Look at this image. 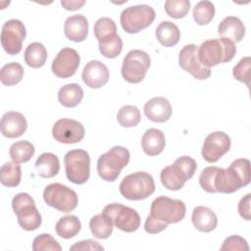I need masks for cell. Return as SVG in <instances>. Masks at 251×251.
<instances>
[{"mask_svg": "<svg viewBox=\"0 0 251 251\" xmlns=\"http://www.w3.org/2000/svg\"><path fill=\"white\" fill-rule=\"evenodd\" d=\"M123 49V40L117 34L115 37L99 42V51L100 53L109 59L118 57Z\"/></svg>", "mask_w": 251, "mask_h": 251, "instance_id": "cell-37", "label": "cell"}, {"mask_svg": "<svg viewBox=\"0 0 251 251\" xmlns=\"http://www.w3.org/2000/svg\"><path fill=\"white\" fill-rule=\"evenodd\" d=\"M35 169L40 177H53L60 171L59 158L53 153H42L35 162Z\"/></svg>", "mask_w": 251, "mask_h": 251, "instance_id": "cell-24", "label": "cell"}, {"mask_svg": "<svg viewBox=\"0 0 251 251\" xmlns=\"http://www.w3.org/2000/svg\"><path fill=\"white\" fill-rule=\"evenodd\" d=\"M247 184L249 182L241 176L232 163L227 169L219 168L214 178L215 189L221 193H232Z\"/></svg>", "mask_w": 251, "mask_h": 251, "instance_id": "cell-15", "label": "cell"}, {"mask_svg": "<svg viewBox=\"0 0 251 251\" xmlns=\"http://www.w3.org/2000/svg\"><path fill=\"white\" fill-rule=\"evenodd\" d=\"M235 53V43L224 37L208 39L202 42L197 50L200 63L207 68L229 62L234 57Z\"/></svg>", "mask_w": 251, "mask_h": 251, "instance_id": "cell-1", "label": "cell"}, {"mask_svg": "<svg viewBox=\"0 0 251 251\" xmlns=\"http://www.w3.org/2000/svg\"><path fill=\"white\" fill-rule=\"evenodd\" d=\"M84 127L81 123L72 119H60L52 127V135L58 142L74 144L84 137Z\"/></svg>", "mask_w": 251, "mask_h": 251, "instance_id": "cell-14", "label": "cell"}, {"mask_svg": "<svg viewBox=\"0 0 251 251\" xmlns=\"http://www.w3.org/2000/svg\"><path fill=\"white\" fill-rule=\"evenodd\" d=\"M141 119L140 111L137 107L132 105L123 106L117 115L119 124L124 127H132L139 124Z\"/></svg>", "mask_w": 251, "mask_h": 251, "instance_id": "cell-35", "label": "cell"}, {"mask_svg": "<svg viewBox=\"0 0 251 251\" xmlns=\"http://www.w3.org/2000/svg\"><path fill=\"white\" fill-rule=\"evenodd\" d=\"M112 223L101 213L92 217L89 221V228L94 237L98 239H106L113 232Z\"/></svg>", "mask_w": 251, "mask_h": 251, "instance_id": "cell-32", "label": "cell"}, {"mask_svg": "<svg viewBox=\"0 0 251 251\" xmlns=\"http://www.w3.org/2000/svg\"><path fill=\"white\" fill-rule=\"evenodd\" d=\"M215 16V6L210 1H200L193 8V19L199 25L209 24Z\"/></svg>", "mask_w": 251, "mask_h": 251, "instance_id": "cell-36", "label": "cell"}, {"mask_svg": "<svg viewBox=\"0 0 251 251\" xmlns=\"http://www.w3.org/2000/svg\"><path fill=\"white\" fill-rule=\"evenodd\" d=\"M25 62L27 66L38 69L41 68L47 60V50L40 42H32L25 50Z\"/></svg>", "mask_w": 251, "mask_h": 251, "instance_id": "cell-27", "label": "cell"}, {"mask_svg": "<svg viewBox=\"0 0 251 251\" xmlns=\"http://www.w3.org/2000/svg\"><path fill=\"white\" fill-rule=\"evenodd\" d=\"M221 250L222 251H225V250L248 251L249 246L247 244V241L243 237L239 235H230L224 240Z\"/></svg>", "mask_w": 251, "mask_h": 251, "instance_id": "cell-43", "label": "cell"}, {"mask_svg": "<svg viewBox=\"0 0 251 251\" xmlns=\"http://www.w3.org/2000/svg\"><path fill=\"white\" fill-rule=\"evenodd\" d=\"M168 227L167 224H163L158 222L157 220L153 219L152 217L148 216L145 220V224H144V229L146 230V232L151 233V234H155V233H159L161 231H163L164 229H166Z\"/></svg>", "mask_w": 251, "mask_h": 251, "instance_id": "cell-44", "label": "cell"}, {"mask_svg": "<svg viewBox=\"0 0 251 251\" xmlns=\"http://www.w3.org/2000/svg\"><path fill=\"white\" fill-rule=\"evenodd\" d=\"M150 64V57L146 52L133 49L124 58L122 75L127 82L138 83L145 77Z\"/></svg>", "mask_w": 251, "mask_h": 251, "instance_id": "cell-10", "label": "cell"}, {"mask_svg": "<svg viewBox=\"0 0 251 251\" xmlns=\"http://www.w3.org/2000/svg\"><path fill=\"white\" fill-rule=\"evenodd\" d=\"M198 46L187 44L182 47L178 55V64L181 69L189 73L194 78L203 80L211 75L210 68L203 66L197 56Z\"/></svg>", "mask_w": 251, "mask_h": 251, "instance_id": "cell-13", "label": "cell"}, {"mask_svg": "<svg viewBox=\"0 0 251 251\" xmlns=\"http://www.w3.org/2000/svg\"><path fill=\"white\" fill-rule=\"evenodd\" d=\"M250 199H251V194L248 193L244 197H242L238 203V213L241 218L247 221H250L251 219Z\"/></svg>", "mask_w": 251, "mask_h": 251, "instance_id": "cell-46", "label": "cell"}, {"mask_svg": "<svg viewBox=\"0 0 251 251\" xmlns=\"http://www.w3.org/2000/svg\"><path fill=\"white\" fill-rule=\"evenodd\" d=\"M250 67H251V59L249 56L243 57L237 65L233 67L232 75L235 79L240 82L245 83L249 86V79H250Z\"/></svg>", "mask_w": 251, "mask_h": 251, "instance_id": "cell-41", "label": "cell"}, {"mask_svg": "<svg viewBox=\"0 0 251 251\" xmlns=\"http://www.w3.org/2000/svg\"><path fill=\"white\" fill-rule=\"evenodd\" d=\"M81 77L90 88H100L109 80V70L100 61H89L83 68Z\"/></svg>", "mask_w": 251, "mask_h": 251, "instance_id": "cell-17", "label": "cell"}, {"mask_svg": "<svg viewBox=\"0 0 251 251\" xmlns=\"http://www.w3.org/2000/svg\"><path fill=\"white\" fill-rule=\"evenodd\" d=\"M32 250L34 251H61L62 247L52 235L48 233H41L37 235L32 242Z\"/></svg>", "mask_w": 251, "mask_h": 251, "instance_id": "cell-39", "label": "cell"}, {"mask_svg": "<svg viewBox=\"0 0 251 251\" xmlns=\"http://www.w3.org/2000/svg\"><path fill=\"white\" fill-rule=\"evenodd\" d=\"M172 168L177 177L185 182L193 176L197 169V164L193 158L189 156H181L174 162Z\"/></svg>", "mask_w": 251, "mask_h": 251, "instance_id": "cell-31", "label": "cell"}, {"mask_svg": "<svg viewBox=\"0 0 251 251\" xmlns=\"http://www.w3.org/2000/svg\"><path fill=\"white\" fill-rule=\"evenodd\" d=\"M80 57L76 50L65 47L60 50L52 62L51 70L53 74L61 78L74 75L79 66Z\"/></svg>", "mask_w": 251, "mask_h": 251, "instance_id": "cell-16", "label": "cell"}, {"mask_svg": "<svg viewBox=\"0 0 251 251\" xmlns=\"http://www.w3.org/2000/svg\"><path fill=\"white\" fill-rule=\"evenodd\" d=\"M141 145L144 153L148 156L161 154L166 145V139L163 131L157 128L147 129L142 136Z\"/></svg>", "mask_w": 251, "mask_h": 251, "instance_id": "cell-23", "label": "cell"}, {"mask_svg": "<svg viewBox=\"0 0 251 251\" xmlns=\"http://www.w3.org/2000/svg\"><path fill=\"white\" fill-rule=\"evenodd\" d=\"M70 250H104V248L99 242L92 239H86L75 243L71 246Z\"/></svg>", "mask_w": 251, "mask_h": 251, "instance_id": "cell-45", "label": "cell"}, {"mask_svg": "<svg viewBox=\"0 0 251 251\" xmlns=\"http://www.w3.org/2000/svg\"><path fill=\"white\" fill-rule=\"evenodd\" d=\"M219 168L212 166L207 167L204 170H202L200 176H199V184L200 186L209 193H216V189L214 186V178L216 176V173L218 172Z\"/></svg>", "mask_w": 251, "mask_h": 251, "instance_id": "cell-42", "label": "cell"}, {"mask_svg": "<svg viewBox=\"0 0 251 251\" xmlns=\"http://www.w3.org/2000/svg\"><path fill=\"white\" fill-rule=\"evenodd\" d=\"M12 208L17 215L18 224L27 231L37 229L42 222L33 198L25 192L18 193L12 200Z\"/></svg>", "mask_w": 251, "mask_h": 251, "instance_id": "cell-4", "label": "cell"}, {"mask_svg": "<svg viewBox=\"0 0 251 251\" xmlns=\"http://www.w3.org/2000/svg\"><path fill=\"white\" fill-rule=\"evenodd\" d=\"M190 2L188 0H167L165 11L173 19H181L189 11Z\"/></svg>", "mask_w": 251, "mask_h": 251, "instance_id": "cell-38", "label": "cell"}, {"mask_svg": "<svg viewBox=\"0 0 251 251\" xmlns=\"http://www.w3.org/2000/svg\"><path fill=\"white\" fill-rule=\"evenodd\" d=\"M121 194L128 200L137 201L149 197L155 191V182L146 172H136L125 176L119 186Z\"/></svg>", "mask_w": 251, "mask_h": 251, "instance_id": "cell-3", "label": "cell"}, {"mask_svg": "<svg viewBox=\"0 0 251 251\" xmlns=\"http://www.w3.org/2000/svg\"><path fill=\"white\" fill-rule=\"evenodd\" d=\"M218 33L221 37L227 38L233 42H238L245 35V26L239 18L228 16L220 23Z\"/></svg>", "mask_w": 251, "mask_h": 251, "instance_id": "cell-21", "label": "cell"}, {"mask_svg": "<svg viewBox=\"0 0 251 251\" xmlns=\"http://www.w3.org/2000/svg\"><path fill=\"white\" fill-rule=\"evenodd\" d=\"M22 177L21 166L15 162H7L0 169V181L4 186L16 187Z\"/></svg>", "mask_w": 251, "mask_h": 251, "instance_id": "cell-29", "label": "cell"}, {"mask_svg": "<svg viewBox=\"0 0 251 251\" xmlns=\"http://www.w3.org/2000/svg\"><path fill=\"white\" fill-rule=\"evenodd\" d=\"M155 11L149 5H135L123 10L121 25L127 33H137L148 27L155 20Z\"/></svg>", "mask_w": 251, "mask_h": 251, "instance_id": "cell-6", "label": "cell"}, {"mask_svg": "<svg viewBox=\"0 0 251 251\" xmlns=\"http://www.w3.org/2000/svg\"><path fill=\"white\" fill-rule=\"evenodd\" d=\"M24 76V68L21 64L12 62L2 67L0 71V80L4 85L12 86L19 83Z\"/></svg>", "mask_w": 251, "mask_h": 251, "instance_id": "cell-33", "label": "cell"}, {"mask_svg": "<svg viewBox=\"0 0 251 251\" xmlns=\"http://www.w3.org/2000/svg\"><path fill=\"white\" fill-rule=\"evenodd\" d=\"M65 35L75 42L83 41L88 33V21L83 15H74L65 21Z\"/></svg>", "mask_w": 251, "mask_h": 251, "instance_id": "cell-20", "label": "cell"}, {"mask_svg": "<svg viewBox=\"0 0 251 251\" xmlns=\"http://www.w3.org/2000/svg\"><path fill=\"white\" fill-rule=\"evenodd\" d=\"M83 98V90L77 83H69L62 86L58 92V100L67 108L77 106Z\"/></svg>", "mask_w": 251, "mask_h": 251, "instance_id": "cell-26", "label": "cell"}, {"mask_svg": "<svg viewBox=\"0 0 251 251\" xmlns=\"http://www.w3.org/2000/svg\"><path fill=\"white\" fill-rule=\"evenodd\" d=\"M85 4V1H79V0H62L61 5L68 11H75L80 9Z\"/></svg>", "mask_w": 251, "mask_h": 251, "instance_id": "cell-47", "label": "cell"}, {"mask_svg": "<svg viewBox=\"0 0 251 251\" xmlns=\"http://www.w3.org/2000/svg\"><path fill=\"white\" fill-rule=\"evenodd\" d=\"M67 178L75 184L85 183L90 175V157L82 149L67 152L64 158Z\"/></svg>", "mask_w": 251, "mask_h": 251, "instance_id": "cell-7", "label": "cell"}, {"mask_svg": "<svg viewBox=\"0 0 251 251\" xmlns=\"http://www.w3.org/2000/svg\"><path fill=\"white\" fill-rule=\"evenodd\" d=\"M185 213L186 207L181 200L159 196L153 200L149 216L160 223L169 225L182 221Z\"/></svg>", "mask_w": 251, "mask_h": 251, "instance_id": "cell-5", "label": "cell"}, {"mask_svg": "<svg viewBox=\"0 0 251 251\" xmlns=\"http://www.w3.org/2000/svg\"><path fill=\"white\" fill-rule=\"evenodd\" d=\"M45 203L56 210L69 213L75 210L78 203V198L75 190L62 183H51L43 191Z\"/></svg>", "mask_w": 251, "mask_h": 251, "instance_id": "cell-8", "label": "cell"}, {"mask_svg": "<svg viewBox=\"0 0 251 251\" xmlns=\"http://www.w3.org/2000/svg\"><path fill=\"white\" fill-rule=\"evenodd\" d=\"M230 138L224 131H215L207 135L202 146V157L208 163H216L230 149Z\"/></svg>", "mask_w": 251, "mask_h": 251, "instance_id": "cell-12", "label": "cell"}, {"mask_svg": "<svg viewBox=\"0 0 251 251\" xmlns=\"http://www.w3.org/2000/svg\"><path fill=\"white\" fill-rule=\"evenodd\" d=\"M34 151V146L29 141L20 140L11 145L9 154L13 162L21 164L28 162L33 156Z\"/></svg>", "mask_w": 251, "mask_h": 251, "instance_id": "cell-30", "label": "cell"}, {"mask_svg": "<svg viewBox=\"0 0 251 251\" xmlns=\"http://www.w3.org/2000/svg\"><path fill=\"white\" fill-rule=\"evenodd\" d=\"M155 34L158 41L165 47L175 46L180 38V31L177 25L169 21L161 22L156 28Z\"/></svg>", "mask_w": 251, "mask_h": 251, "instance_id": "cell-25", "label": "cell"}, {"mask_svg": "<svg viewBox=\"0 0 251 251\" xmlns=\"http://www.w3.org/2000/svg\"><path fill=\"white\" fill-rule=\"evenodd\" d=\"M102 214L113 226L126 232H133L140 226V217L136 210L120 203L105 206Z\"/></svg>", "mask_w": 251, "mask_h": 251, "instance_id": "cell-9", "label": "cell"}, {"mask_svg": "<svg viewBox=\"0 0 251 251\" xmlns=\"http://www.w3.org/2000/svg\"><path fill=\"white\" fill-rule=\"evenodd\" d=\"M160 178H161L162 184L169 190H179L184 185V182L180 180L176 175V173L174 172L172 165L165 167L161 171Z\"/></svg>", "mask_w": 251, "mask_h": 251, "instance_id": "cell-40", "label": "cell"}, {"mask_svg": "<svg viewBox=\"0 0 251 251\" xmlns=\"http://www.w3.org/2000/svg\"><path fill=\"white\" fill-rule=\"evenodd\" d=\"M144 114L152 122L165 123L172 115V106L165 97H154L144 105Z\"/></svg>", "mask_w": 251, "mask_h": 251, "instance_id": "cell-19", "label": "cell"}, {"mask_svg": "<svg viewBox=\"0 0 251 251\" xmlns=\"http://www.w3.org/2000/svg\"><path fill=\"white\" fill-rule=\"evenodd\" d=\"M129 158V152L126 147L114 146L98 158L97 173L99 176L106 181H115L121 171L128 164Z\"/></svg>", "mask_w": 251, "mask_h": 251, "instance_id": "cell-2", "label": "cell"}, {"mask_svg": "<svg viewBox=\"0 0 251 251\" xmlns=\"http://www.w3.org/2000/svg\"><path fill=\"white\" fill-rule=\"evenodd\" d=\"M80 228V221L76 216L74 215H68L61 218L55 226L56 233L60 237L65 239H69L75 236L79 232Z\"/></svg>", "mask_w": 251, "mask_h": 251, "instance_id": "cell-28", "label": "cell"}, {"mask_svg": "<svg viewBox=\"0 0 251 251\" xmlns=\"http://www.w3.org/2000/svg\"><path fill=\"white\" fill-rule=\"evenodd\" d=\"M94 35L99 42L111 39L117 35V25L110 18H100L94 25Z\"/></svg>", "mask_w": 251, "mask_h": 251, "instance_id": "cell-34", "label": "cell"}, {"mask_svg": "<svg viewBox=\"0 0 251 251\" xmlns=\"http://www.w3.org/2000/svg\"><path fill=\"white\" fill-rule=\"evenodd\" d=\"M25 35V25L20 20H9L2 26L1 45L9 55H17L22 50Z\"/></svg>", "mask_w": 251, "mask_h": 251, "instance_id": "cell-11", "label": "cell"}, {"mask_svg": "<svg viewBox=\"0 0 251 251\" xmlns=\"http://www.w3.org/2000/svg\"><path fill=\"white\" fill-rule=\"evenodd\" d=\"M0 126L4 136L8 138H16L25 132L27 123L22 113L10 111L2 116Z\"/></svg>", "mask_w": 251, "mask_h": 251, "instance_id": "cell-18", "label": "cell"}, {"mask_svg": "<svg viewBox=\"0 0 251 251\" xmlns=\"http://www.w3.org/2000/svg\"><path fill=\"white\" fill-rule=\"evenodd\" d=\"M192 224L194 227L202 232H210L217 227L218 218L208 207L198 206L192 211Z\"/></svg>", "mask_w": 251, "mask_h": 251, "instance_id": "cell-22", "label": "cell"}]
</instances>
